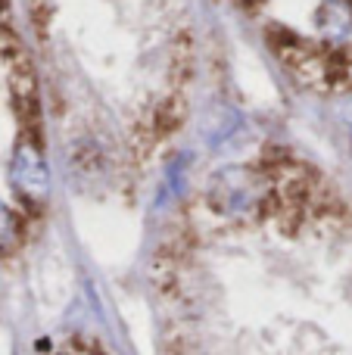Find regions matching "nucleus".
<instances>
[{"label": "nucleus", "mask_w": 352, "mask_h": 355, "mask_svg": "<svg viewBox=\"0 0 352 355\" xmlns=\"http://www.w3.org/2000/svg\"><path fill=\"white\" fill-rule=\"evenodd\" d=\"M212 209L231 218H247L268 206V178L249 166H222L206 181Z\"/></svg>", "instance_id": "f257e3e1"}, {"label": "nucleus", "mask_w": 352, "mask_h": 355, "mask_svg": "<svg viewBox=\"0 0 352 355\" xmlns=\"http://www.w3.org/2000/svg\"><path fill=\"white\" fill-rule=\"evenodd\" d=\"M3 69H6V87H10V100L16 116L28 131L25 135H37V119H41V91H37L35 66L31 60L16 47L3 50Z\"/></svg>", "instance_id": "f03ea898"}, {"label": "nucleus", "mask_w": 352, "mask_h": 355, "mask_svg": "<svg viewBox=\"0 0 352 355\" xmlns=\"http://www.w3.org/2000/svg\"><path fill=\"white\" fill-rule=\"evenodd\" d=\"M10 181L25 200L44 202L50 196V168L37 135H22L10 159Z\"/></svg>", "instance_id": "7ed1b4c3"}, {"label": "nucleus", "mask_w": 352, "mask_h": 355, "mask_svg": "<svg viewBox=\"0 0 352 355\" xmlns=\"http://www.w3.org/2000/svg\"><path fill=\"white\" fill-rule=\"evenodd\" d=\"M318 85L328 91H352V47L331 44L318 60Z\"/></svg>", "instance_id": "20e7f679"}, {"label": "nucleus", "mask_w": 352, "mask_h": 355, "mask_svg": "<svg viewBox=\"0 0 352 355\" xmlns=\"http://www.w3.org/2000/svg\"><path fill=\"white\" fill-rule=\"evenodd\" d=\"M318 28L324 41L343 44L352 31V3L349 0H324L318 10Z\"/></svg>", "instance_id": "39448f33"}, {"label": "nucleus", "mask_w": 352, "mask_h": 355, "mask_svg": "<svg viewBox=\"0 0 352 355\" xmlns=\"http://www.w3.org/2000/svg\"><path fill=\"white\" fill-rule=\"evenodd\" d=\"M19 243V218L6 202H0V252H10Z\"/></svg>", "instance_id": "423d86ee"}, {"label": "nucleus", "mask_w": 352, "mask_h": 355, "mask_svg": "<svg viewBox=\"0 0 352 355\" xmlns=\"http://www.w3.org/2000/svg\"><path fill=\"white\" fill-rule=\"evenodd\" d=\"M247 3H253V0H247Z\"/></svg>", "instance_id": "0eeeda50"}]
</instances>
